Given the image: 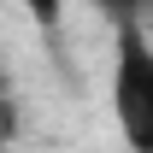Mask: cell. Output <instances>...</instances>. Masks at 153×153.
I'll return each mask as SVG.
<instances>
[{"label": "cell", "mask_w": 153, "mask_h": 153, "mask_svg": "<svg viewBox=\"0 0 153 153\" xmlns=\"http://www.w3.org/2000/svg\"><path fill=\"white\" fill-rule=\"evenodd\" d=\"M18 6L41 24V30H59V18H65V0H18Z\"/></svg>", "instance_id": "obj_2"}, {"label": "cell", "mask_w": 153, "mask_h": 153, "mask_svg": "<svg viewBox=\"0 0 153 153\" xmlns=\"http://www.w3.org/2000/svg\"><path fill=\"white\" fill-rule=\"evenodd\" d=\"M112 118L130 153H153V41L141 24H118L112 47Z\"/></svg>", "instance_id": "obj_1"}]
</instances>
